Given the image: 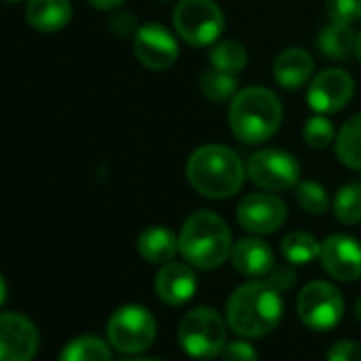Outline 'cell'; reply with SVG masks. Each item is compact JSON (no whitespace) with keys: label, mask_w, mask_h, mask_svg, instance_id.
<instances>
[{"label":"cell","mask_w":361,"mask_h":361,"mask_svg":"<svg viewBox=\"0 0 361 361\" xmlns=\"http://www.w3.org/2000/svg\"><path fill=\"white\" fill-rule=\"evenodd\" d=\"M226 317L232 331L240 338H264L281 323V289L270 281L240 285L228 300Z\"/></svg>","instance_id":"cell-1"},{"label":"cell","mask_w":361,"mask_h":361,"mask_svg":"<svg viewBox=\"0 0 361 361\" xmlns=\"http://www.w3.org/2000/svg\"><path fill=\"white\" fill-rule=\"evenodd\" d=\"M185 174L198 194L221 200L240 190L245 180V166L230 147L204 145L190 155Z\"/></svg>","instance_id":"cell-2"},{"label":"cell","mask_w":361,"mask_h":361,"mask_svg":"<svg viewBox=\"0 0 361 361\" xmlns=\"http://www.w3.org/2000/svg\"><path fill=\"white\" fill-rule=\"evenodd\" d=\"M178 253L196 268H219L232 253V234L228 224L211 211L190 215L178 234Z\"/></svg>","instance_id":"cell-3"},{"label":"cell","mask_w":361,"mask_h":361,"mask_svg":"<svg viewBox=\"0 0 361 361\" xmlns=\"http://www.w3.org/2000/svg\"><path fill=\"white\" fill-rule=\"evenodd\" d=\"M283 121V106L274 92L247 87L238 92L230 106V128L243 142L257 145L274 136Z\"/></svg>","instance_id":"cell-4"},{"label":"cell","mask_w":361,"mask_h":361,"mask_svg":"<svg viewBox=\"0 0 361 361\" xmlns=\"http://www.w3.org/2000/svg\"><path fill=\"white\" fill-rule=\"evenodd\" d=\"M174 30L185 43L207 47L224 32V11L213 0H180L172 13Z\"/></svg>","instance_id":"cell-5"},{"label":"cell","mask_w":361,"mask_h":361,"mask_svg":"<svg viewBox=\"0 0 361 361\" xmlns=\"http://www.w3.org/2000/svg\"><path fill=\"white\" fill-rule=\"evenodd\" d=\"M178 340L183 350L192 357H217L226 346V321L213 308H196L180 321Z\"/></svg>","instance_id":"cell-6"},{"label":"cell","mask_w":361,"mask_h":361,"mask_svg":"<svg viewBox=\"0 0 361 361\" xmlns=\"http://www.w3.org/2000/svg\"><path fill=\"white\" fill-rule=\"evenodd\" d=\"M109 342L123 355H138L155 342L157 323L145 306H121L106 325Z\"/></svg>","instance_id":"cell-7"},{"label":"cell","mask_w":361,"mask_h":361,"mask_svg":"<svg viewBox=\"0 0 361 361\" xmlns=\"http://www.w3.org/2000/svg\"><path fill=\"white\" fill-rule=\"evenodd\" d=\"M247 174L262 190L285 192L298 185L300 164L298 159L281 149H262L249 157Z\"/></svg>","instance_id":"cell-8"},{"label":"cell","mask_w":361,"mask_h":361,"mask_svg":"<svg viewBox=\"0 0 361 361\" xmlns=\"http://www.w3.org/2000/svg\"><path fill=\"white\" fill-rule=\"evenodd\" d=\"M344 312V298L342 293L325 283V281H312L308 283L300 295H298V314L304 325L310 329L323 331L338 325Z\"/></svg>","instance_id":"cell-9"},{"label":"cell","mask_w":361,"mask_h":361,"mask_svg":"<svg viewBox=\"0 0 361 361\" xmlns=\"http://www.w3.org/2000/svg\"><path fill=\"white\" fill-rule=\"evenodd\" d=\"M39 350V329L20 312L0 314V361H32Z\"/></svg>","instance_id":"cell-10"},{"label":"cell","mask_w":361,"mask_h":361,"mask_svg":"<svg viewBox=\"0 0 361 361\" xmlns=\"http://www.w3.org/2000/svg\"><path fill=\"white\" fill-rule=\"evenodd\" d=\"M353 92H355V83L348 73L340 68H327L312 79L306 100L314 113L329 115L344 109L353 98Z\"/></svg>","instance_id":"cell-11"},{"label":"cell","mask_w":361,"mask_h":361,"mask_svg":"<svg viewBox=\"0 0 361 361\" xmlns=\"http://www.w3.org/2000/svg\"><path fill=\"white\" fill-rule=\"evenodd\" d=\"M134 54L142 66L151 71H166L178 58V43L168 28L147 24L134 32Z\"/></svg>","instance_id":"cell-12"},{"label":"cell","mask_w":361,"mask_h":361,"mask_svg":"<svg viewBox=\"0 0 361 361\" xmlns=\"http://www.w3.org/2000/svg\"><path fill=\"white\" fill-rule=\"evenodd\" d=\"M240 228L253 234H272L283 228L287 219V207L272 194H251L236 211Z\"/></svg>","instance_id":"cell-13"},{"label":"cell","mask_w":361,"mask_h":361,"mask_svg":"<svg viewBox=\"0 0 361 361\" xmlns=\"http://www.w3.org/2000/svg\"><path fill=\"white\" fill-rule=\"evenodd\" d=\"M321 264L336 281H357L361 276V243L346 234H334L321 245Z\"/></svg>","instance_id":"cell-14"},{"label":"cell","mask_w":361,"mask_h":361,"mask_svg":"<svg viewBox=\"0 0 361 361\" xmlns=\"http://www.w3.org/2000/svg\"><path fill=\"white\" fill-rule=\"evenodd\" d=\"M198 289L196 274L190 266L168 262L159 268L155 276V293L164 304L170 306H183L188 304Z\"/></svg>","instance_id":"cell-15"},{"label":"cell","mask_w":361,"mask_h":361,"mask_svg":"<svg viewBox=\"0 0 361 361\" xmlns=\"http://www.w3.org/2000/svg\"><path fill=\"white\" fill-rule=\"evenodd\" d=\"M232 264L245 276H266L274 270V253L259 238H240L232 247Z\"/></svg>","instance_id":"cell-16"},{"label":"cell","mask_w":361,"mask_h":361,"mask_svg":"<svg viewBox=\"0 0 361 361\" xmlns=\"http://www.w3.org/2000/svg\"><path fill=\"white\" fill-rule=\"evenodd\" d=\"M26 20L39 32H58L73 20V5L71 0H30Z\"/></svg>","instance_id":"cell-17"},{"label":"cell","mask_w":361,"mask_h":361,"mask_svg":"<svg viewBox=\"0 0 361 361\" xmlns=\"http://www.w3.org/2000/svg\"><path fill=\"white\" fill-rule=\"evenodd\" d=\"M312 75V58L300 49L289 47L281 51L274 60V79L285 90H298L302 87Z\"/></svg>","instance_id":"cell-18"},{"label":"cell","mask_w":361,"mask_h":361,"mask_svg":"<svg viewBox=\"0 0 361 361\" xmlns=\"http://www.w3.org/2000/svg\"><path fill=\"white\" fill-rule=\"evenodd\" d=\"M136 249L142 259L151 264H168L178 253V238L168 228H147L136 243Z\"/></svg>","instance_id":"cell-19"},{"label":"cell","mask_w":361,"mask_h":361,"mask_svg":"<svg viewBox=\"0 0 361 361\" xmlns=\"http://www.w3.org/2000/svg\"><path fill=\"white\" fill-rule=\"evenodd\" d=\"M357 37L353 35L350 26L344 24H329L327 28L321 30L319 39H317V47L319 51L329 58V60H344L350 56V51L355 49Z\"/></svg>","instance_id":"cell-20"},{"label":"cell","mask_w":361,"mask_h":361,"mask_svg":"<svg viewBox=\"0 0 361 361\" xmlns=\"http://www.w3.org/2000/svg\"><path fill=\"white\" fill-rule=\"evenodd\" d=\"M336 155L344 166L361 170V115L350 117L338 132Z\"/></svg>","instance_id":"cell-21"},{"label":"cell","mask_w":361,"mask_h":361,"mask_svg":"<svg viewBox=\"0 0 361 361\" xmlns=\"http://www.w3.org/2000/svg\"><path fill=\"white\" fill-rule=\"evenodd\" d=\"M281 251L289 264H308L321 257V245L312 234L291 232L281 240Z\"/></svg>","instance_id":"cell-22"},{"label":"cell","mask_w":361,"mask_h":361,"mask_svg":"<svg viewBox=\"0 0 361 361\" xmlns=\"http://www.w3.org/2000/svg\"><path fill=\"white\" fill-rule=\"evenodd\" d=\"M60 361H111V350L104 340L96 336H81L64 346Z\"/></svg>","instance_id":"cell-23"},{"label":"cell","mask_w":361,"mask_h":361,"mask_svg":"<svg viewBox=\"0 0 361 361\" xmlns=\"http://www.w3.org/2000/svg\"><path fill=\"white\" fill-rule=\"evenodd\" d=\"M211 64L217 71L236 75L247 66V49L238 41H221L211 51Z\"/></svg>","instance_id":"cell-24"},{"label":"cell","mask_w":361,"mask_h":361,"mask_svg":"<svg viewBox=\"0 0 361 361\" xmlns=\"http://www.w3.org/2000/svg\"><path fill=\"white\" fill-rule=\"evenodd\" d=\"M200 87H202V94L209 100H213V102H226L232 96H236L238 81H236L234 75L213 68V71H209V73H204L200 77Z\"/></svg>","instance_id":"cell-25"},{"label":"cell","mask_w":361,"mask_h":361,"mask_svg":"<svg viewBox=\"0 0 361 361\" xmlns=\"http://www.w3.org/2000/svg\"><path fill=\"white\" fill-rule=\"evenodd\" d=\"M334 213H336V219L346 226H355L361 221V185L359 183H348L336 194Z\"/></svg>","instance_id":"cell-26"},{"label":"cell","mask_w":361,"mask_h":361,"mask_svg":"<svg viewBox=\"0 0 361 361\" xmlns=\"http://www.w3.org/2000/svg\"><path fill=\"white\" fill-rule=\"evenodd\" d=\"M295 200L304 211H308L312 215H321L329 207L327 192L323 185L317 183V180H302V183H298L295 185Z\"/></svg>","instance_id":"cell-27"},{"label":"cell","mask_w":361,"mask_h":361,"mask_svg":"<svg viewBox=\"0 0 361 361\" xmlns=\"http://www.w3.org/2000/svg\"><path fill=\"white\" fill-rule=\"evenodd\" d=\"M334 123L323 115L310 117L304 126V142L312 149H325L334 140Z\"/></svg>","instance_id":"cell-28"},{"label":"cell","mask_w":361,"mask_h":361,"mask_svg":"<svg viewBox=\"0 0 361 361\" xmlns=\"http://www.w3.org/2000/svg\"><path fill=\"white\" fill-rule=\"evenodd\" d=\"M327 16L334 24L350 26L359 20V0H327Z\"/></svg>","instance_id":"cell-29"},{"label":"cell","mask_w":361,"mask_h":361,"mask_svg":"<svg viewBox=\"0 0 361 361\" xmlns=\"http://www.w3.org/2000/svg\"><path fill=\"white\" fill-rule=\"evenodd\" d=\"M221 355H224V361H257L255 348L245 340H234L226 344Z\"/></svg>","instance_id":"cell-30"},{"label":"cell","mask_w":361,"mask_h":361,"mask_svg":"<svg viewBox=\"0 0 361 361\" xmlns=\"http://www.w3.org/2000/svg\"><path fill=\"white\" fill-rule=\"evenodd\" d=\"M327 361H361V344L348 340L336 342L327 353Z\"/></svg>","instance_id":"cell-31"},{"label":"cell","mask_w":361,"mask_h":361,"mask_svg":"<svg viewBox=\"0 0 361 361\" xmlns=\"http://www.w3.org/2000/svg\"><path fill=\"white\" fill-rule=\"evenodd\" d=\"M109 28L117 37H130L132 32H136V22H134V18L130 13H121V16L111 18Z\"/></svg>","instance_id":"cell-32"},{"label":"cell","mask_w":361,"mask_h":361,"mask_svg":"<svg viewBox=\"0 0 361 361\" xmlns=\"http://www.w3.org/2000/svg\"><path fill=\"white\" fill-rule=\"evenodd\" d=\"M270 283L276 285L283 291V289H287V287H291L295 283V272L291 268H276L274 266V270L270 272Z\"/></svg>","instance_id":"cell-33"},{"label":"cell","mask_w":361,"mask_h":361,"mask_svg":"<svg viewBox=\"0 0 361 361\" xmlns=\"http://www.w3.org/2000/svg\"><path fill=\"white\" fill-rule=\"evenodd\" d=\"M87 3L96 9H115L123 3V0H87Z\"/></svg>","instance_id":"cell-34"},{"label":"cell","mask_w":361,"mask_h":361,"mask_svg":"<svg viewBox=\"0 0 361 361\" xmlns=\"http://www.w3.org/2000/svg\"><path fill=\"white\" fill-rule=\"evenodd\" d=\"M5 298H7V285H5V279L0 276V306H3Z\"/></svg>","instance_id":"cell-35"},{"label":"cell","mask_w":361,"mask_h":361,"mask_svg":"<svg viewBox=\"0 0 361 361\" xmlns=\"http://www.w3.org/2000/svg\"><path fill=\"white\" fill-rule=\"evenodd\" d=\"M355 54H357V58H359V62H361V32H359V37H357V43H355Z\"/></svg>","instance_id":"cell-36"},{"label":"cell","mask_w":361,"mask_h":361,"mask_svg":"<svg viewBox=\"0 0 361 361\" xmlns=\"http://www.w3.org/2000/svg\"><path fill=\"white\" fill-rule=\"evenodd\" d=\"M355 314H357V319L361 321V298H359V302H357V306H355Z\"/></svg>","instance_id":"cell-37"},{"label":"cell","mask_w":361,"mask_h":361,"mask_svg":"<svg viewBox=\"0 0 361 361\" xmlns=\"http://www.w3.org/2000/svg\"><path fill=\"white\" fill-rule=\"evenodd\" d=\"M126 361H161V359H147V357H136V359H126Z\"/></svg>","instance_id":"cell-38"},{"label":"cell","mask_w":361,"mask_h":361,"mask_svg":"<svg viewBox=\"0 0 361 361\" xmlns=\"http://www.w3.org/2000/svg\"><path fill=\"white\" fill-rule=\"evenodd\" d=\"M359 20H361V0H359Z\"/></svg>","instance_id":"cell-39"},{"label":"cell","mask_w":361,"mask_h":361,"mask_svg":"<svg viewBox=\"0 0 361 361\" xmlns=\"http://www.w3.org/2000/svg\"><path fill=\"white\" fill-rule=\"evenodd\" d=\"M7 3H20V0H7Z\"/></svg>","instance_id":"cell-40"}]
</instances>
